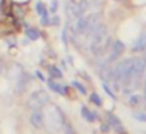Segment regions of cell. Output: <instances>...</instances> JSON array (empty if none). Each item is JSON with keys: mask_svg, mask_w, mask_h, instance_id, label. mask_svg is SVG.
Returning a JSON list of instances; mask_svg holds the SVG:
<instances>
[{"mask_svg": "<svg viewBox=\"0 0 146 134\" xmlns=\"http://www.w3.org/2000/svg\"><path fill=\"white\" fill-rule=\"evenodd\" d=\"M98 24H99L98 12H93V14H88V16L83 14L76 19V22L72 25V33L77 34V36H86Z\"/></svg>", "mask_w": 146, "mask_h": 134, "instance_id": "6da1fadb", "label": "cell"}, {"mask_svg": "<svg viewBox=\"0 0 146 134\" xmlns=\"http://www.w3.org/2000/svg\"><path fill=\"white\" fill-rule=\"evenodd\" d=\"M49 101H50V97H49V93L46 92V90H35V92H32V95L29 97L27 105H29L30 109H41L42 106H46Z\"/></svg>", "mask_w": 146, "mask_h": 134, "instance_id": "7a4b0ae2", "label": "cell"}, {"mask_svg": "<svg viewBox=\"0 0 146 134\" xmlns=\"http://www.w3.org/2000/svg\"><path fill=\"white\" fill-rule=\"evenodd\" d=\"M29 120L35 128H38V129L42 128V125H44V115H42L41 109H33L32 114H30V117H29Z\"/></svg>", "mask_w": 146, "mask_h": 134, "instance_id": "3957f363", "label": "cell"}, {"mask_svg": "<svg viewBox=\"0 0 146 134\" xmlns=\"http://www.w3.org/2000/svg\"><path fill=\"white\" fill-rule=\"evenodd\" d=\"M107 117H108V125H110V126L113 128V129L116 131V133H121V134H123V133H124V126H123V123H121V122L118 120L116 115L108 114Z\"/></svg>", "mask_w": 146, "mask_h": 134, "instance_id": "277c9868", "label": "cell"}, {"mask_svg": "<svg viewBox=\"0 0 146 134\" xmlns=\"http://www.w3.org/2000/svg\"><path fill=\"white\" fill-rule=\"evenodd\" d=\"M46 81H47V86L50 87L54 92L60 93V95H66V93H68V89H66V87L61 86V84H58V83H55L54 78H50V80H46Z\"/></svg>", "mask_w": 146, "mask_h": 134, "instance_id": "5b68a950", "label": "cell"}, {"mask_svg": "<svg viewBox=\"0 0 146 134\" xmlns=\"http://www.w3.org/2000/svg\"><path fill=\"white\" fill-rule=\"evenodd\" d=\"M132 48H133V52H143V50H146V31L140 34V37L137 39V42L133 44Z\"/></svg>", "mask_w": 146, "mask_h": 134, "instance_id": "8992f818", "label": "cell"}, {"mask_svg": "<svg viewBox=\"0 0 146 134\" xmlns=\"http://www.w3.org/2000/svg\"><path fill=\"white\" fill-rule=\"evenodd\" d=\"M80 112H82V117L85 118L86 122H90V123H93V122H96V118H98V115L94 114L93 111H90L86 106H82V109H80Z\"/></svg>", "mask_w": 146, "mask_h": 134, "instance_id": "52a82bcc", "label": "cell"}, {"mask_svg": "<svg viewBox=\"0 0 146 134\" xmlns=\"http://www.w3.org/2000/svg\"><path fill=\"white\" fill-rule=\"evenodd\" d=\"M25 34H27V39L29 41H38L41 37V34H39V31L36 28H27Z\"/></svg>", "mask_w": 146, "mask_h": 134, "instance_id": "ba28073f", "label": "cell"}, {"mask_svg": "<svg viewBox=\"0 0 146 134\" xmlns=\"http://www.w3.org/2000/svg\"><path fill=\"white\" fill-rule=\"evenodd\" d=\"M49 72H50L52 78H61V76H63L61 70L58 67H55V65H50V67H49Z\"/></svg>", "mask_w": 146, "mask_h": 134, "instance_id": "9c48e42d", "label": "cell"}, {"mask_svg": "<svg viewBox=\"0 0 146 134\" xmlns=\"http://www.w3.org/2000/svg\"><path fill=\"white\" fill-rule=\"evenodd\" d=\"M36 11H38L39 16H47V8L44 6V3H42V2L36 3Z\"/></svg>", "mask_w": 146, "mask_h": 134, "instance_id": "30bf717a", "label": "cell"}, {"mask_svg": "<svg viewBox=\"0 0 146 134\" xmlns=\"http://www.w3.org/2000/svg\"><path fill=\"white\" fill-rule=\"evenodd\" d=\"M90 100H91V101L94 103L96 106H101V105H102V98H101V97H99L96 92H93L91 95H90Z\"/></svg>", "mask_w": 146, "mask_h": 134, "instance_id": "8fae6325", "label": "cell"}, {"mask_svg": "<svg viewBox=\"0 0 146 134\" xmlns=\"http://www.w3.org/2000/svg\"><path fill=\"white\" fill-rule=\"evenodd\" d=\"M140 103H141V97L140 95H132L129 98V105L130 106H138Z\"/></svg>", "mask_w": 146, "mask_h": 134, "instance_id": "7c38bea8", "label": "cell"}, {"mask_svg": "<svg viewBox=\"0 0 146 134\" xmlns=\"http://www.w3.org/2000/svg\"><path fill=\"white\" fill-rule=\"evenodd\" d=\"M72 86L76 87V89L79 90L80 93H86V89H85V86H83V84H80L79 81H72Z\"/></svg>", "mask_w": 146, "mask_h": 134, "instance_id": "4fadbf2b", "label": "cell"}, {"mask_svg": "<svg viewBox=\"0 0 146 134\" xmlns=\"http://www.w3.org/2000/svg\"><path fill=\"white\" fill-rule=\"evenodd\" d=\"M133 117L138 122H146V112H133Z\"/></svg>", "mask_w": 146, "mask_h": 134, "instance_id": "5bb4252c", "label": "cell"}, {"mask_svg": "<svg viewBox=\"0 0 146 134\" xmlns=\"http://www.w3.org/2000/svg\"><path fill=\"white\" fill-rule=\"evenodd\" d=\"M49 20H50V25H58V24H60V17H58L57 14H54Z\"/></svg>", "mask_w": 146, "mask_h": 134, "instance_id": "9a60e30c", "label": "cell"}, {"mask_svg": "<svg viewBox=\"0 0 146 134\" xmlns=\"http://www.w3.org/2000/svg\"><path fill=\"white\" fill-rule=\"evenodd\" d=\"M57 9H58V0H52V3H50V11L55 12Z\"/></svg>", "mask_w": 146, "mask_h": 134, "instance_id": "2e32d148", "label": "cell"}, {"mask_svg": "<svg viewBox=\"0 0 146 134\" xmlns=\"http://www.w3.org/2000/svg\"><path fill=\"white\" fill-rule=\"evenodd\" d=\"M101 131H102V133H108V131H110V125H102Z\"/></svg>", "mask_w": 146, "mask_h": 134, "instance_id": "e0dca14e", "label": "cell"}, {"mask_svg": "<svg viewBox=\"0 0 146 134\" xmlns=\"http://www.w3.org/2000/svg\"><path fill=\"white\" fill-rule=\"evenodd\" d=\"M64 134H74L72 128H71V125H66V131H64Z\"/></svg>", "mask_w": 146, "mask_h": 134, "instance_id": "ac0fdd59", "label": "cell"}, {"mask_svg": "<svg viewBox=\"0 0 146 134\" xmlns=\"http://www.w3.org/2000/svg\"><path fill=\"white\" fill-rule=\"evenodd\" d=\"M36 76H38V78H39V80H41V81H46V78H44V75H42V73H41V72H36Z\"/></svg>", "mask_w": 146, "mask_h": 134, "instance_id": "d6986e66", "label": "cell"}, {"mask_svg": "<svg viewBox=\"0 0 146 134\" xmlns=\"http://www.w3.org/2000/svg\"><path fill=\"white\" fill-rule=\"evenodd\" d=\"M3 67H5V64H3V59L0 58V73L3 72Z\"/></svg>", "mask_w": 146, "mask_h": 134, "instance_id": "ffe728a7", "label": "cell"}, {"mask_svg": "<svg viewBox=\"0 0 146 134\" xmlns=\"http://www.w3.org/2000/svg\"><path fill=\"white\" fill-rule=\"evenodd\" d=\"M145 93H146V81H145Z\"/></svg>", "mask_w": 146, "mask_h": 134, "instance_id": "44dd1931", "label": "cell"}]
</instances>
